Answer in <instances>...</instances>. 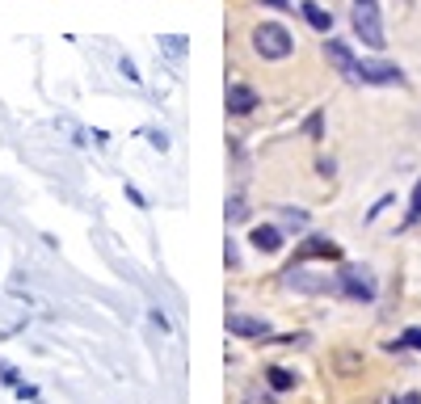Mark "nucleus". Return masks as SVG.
<instances>
[{
  "mask_svg": "<svg viewBox=\"0 0 421 404\" xmlns=\"http://www.w3.org/2000/svg\"><path fill=\"white\" fill-rule=\"evenodd\" d=\"M354 30L371 51H384V21H380L375 0H354Z\"/></svg>",
  "mask_w": 421,
  "mask_h": 404,
  "instance_id": "2",
  "label": "nucleus"
},
{
  "mask_svg": "<svg viewBox=\"0 0 421 404\" xmlns=\"http://www.w3.org/2000/svg\"><path fill=\"white\" fill-rule=\"evenodd\" d=\"M312 257H325V261H337L342 257V249L329 240V236H308L299 249H295V266H304V261H312Z\"/></svg>",
  "mask_w": 421,
  "mask_h": 404,
  "instance_id": "5",
  "label": "nucleus"
},
{
  "mask_svg": "<svg viewBox=\"0 0 421 404\" xmlns=\"http://www.w3.org/2000/svg\"><path fill=\"white\" fill-rule=\"evenodd\" d=\"M245 215H249V211H245V198H232V202H228V219H232V223H240Z\"/></svg>",
  "mask_w": 421,
  "mask_h": 404,
  "instance_id": "17",
  "label": "nucleus"
},
{
  "mask_svg": "<svg viewBox=\"0 0 421 404\" xmlns=\"http://www.w3.org/2000/svg\"><path fill=\"white\" fill-rule=\"evenodd\" d=\"M249 240H253V249H257V253H278V249H283V232H278V228H270V223H257Z\"/></svg>",
  "mask_w": 421,
  "mask_h": 404,
  "instance_id": "9",
  "label": "nucleus"
},
{
  "mask_svg": "<svg viewBox=\"0 0 421 404\" xmlns=\"http://www.w3.org/2000/svg\"><path fill=\"white\" fill-rule=\"evenodd\" d=\"M257 110V93L249 84H228V114H253Z\"/></svg>",
  "mask_w": 421,
  "mask_h": 404,
  "instance_id": "8",
  "label": "nucleus"
},
{
  "mask_svg": "<svg viewBox=\"0 0 421 404\" xmlns=\"http://www.w3.org/2000/svg\"><path fill=\"white\" fill-rule=\"evenodd\" d=\"M392 404H421V396H417V392H405V396H396Z\"/></svg>",
  "mask_w": 421,
  "mask_h": 404,
  "instance_id": "19",
  "label": "nucleus"
},
{
  "mask_svg": "<svg viewBox=\"0 0 421 404\" xmlns=\"http://www.w3.org/2000/svg\"><path fill=\"white\" fill-rule=\"evenodd\" d=\"M266 379H270V388H274V392H291V388H295V375H291L287 367H270V371H266Z\"/></svg>",
  "mask_w": 421,
  "mask_h": 404,
  "instance_id": "12",
  "label": "nucleus"
},
{
  "mask_svg": "<svg viewBox=\"0 0 421 404\" xmlns=\"http://www.w3.org/2000/svg\"><path fill=\"white\" fill-rule=\"evenodd\" d=\"M164 51H169V55H186V38H181V34H169V38H164Z\"/></svg>",
  "mask_w": 421,
  "mask_h": 404,
  "instance_id": "16",
  "label": "nucleus"
},
{
  "mask_svg": "<svg viewBox=\"0 0 421 404\" xmlns=\"http://www.w3.org/2000/svg\"><path fill=\"white\" fill-rule=\"evenodd\" d=\"M299 8H304V17H308V25H312V30H320V34H329V25H333V17H329V8H320L316 0H304Z\"/></svg>",
  "mask_w": 421,
  "mask_h": 404,
  "instance_id": "11",
  "label": "nucleus"
},
{
  "mask_svg": "<svg viewBox=\"0 0 421 404\" xmlns=\"http://www.w3.org/2000/svg\"><path fill=\"white\" fill-rule=\"evenodd\" d=\"M228 333H232V337L261 341V337H270V325H266V320H253V316H240V312H232V316H228Z\"/></svg>",
  "mask_w": 421,
  "mask_h": 404,
  "instance_id": "6",
  "label": "nucleus"
},
{
  "mask_svg": "<svg viewBox=\"0 0 421 404\" xmlns=\"http://www.w3.org/2000/svg\"><path fill=\"white\" fill-rule=\"evenodd\" d=\"M287 287H295V291H308V295H320V291H329L333 282H325V278H312V274H304L299 266H291V270H287Z\"/></svg>",
  "mask_w": 421,
  "mask_h": 404,
  "instance_id": "10",
  "label": "nucleus"
},
{
  "mask_svg": "<svg viewBox=\"0 0 421 404\" xmlns=\"http://www.w3.org/2000/svg\"><path fill=\"white\" fill-rule=\"evenodd\" d=\"M325 55H329V63L346 76V80H354V67H358V59H354V51L346 46V42H337V38H329L325 42Z\"/></svg>",
  "mask_w": 421,
  "mask_h": 404,
  "instance_id": "7",
  "label": "nucleus"
},
{
  "mask_svg": "<svg viewBox=\"0 0 421 404\" xmlns=\"http://www.w3.org/2000/svg\"><path fill=\"white\" fill-rule=\"evenodd\" d=\"M253 51H257L261 59H287V55L295 51V38H291L287 25H278V21H261V25L253 30Z\"/></svg>",
  "mask_w": 421,
  "mask_h": 404,
  "instance_id": "1",
  "label": "nucleus"
},
{
  "mask_svg": "<svg viewBox=\"0 0 421 404\" xmlns=\"http://www.w3.org/2000/svg\"><path fill=\"white\" fill-rule=\"evenodd\" d=\"M337 287L350 295V299H375V282H371V274L367 270H358V266H346L342 274H337Z\"/></svg>",
  "mask_w": 421,
  "mask_h": 404,
  "instance_id": "4",
  "label": "nucleus"
},
{
  "mask_svg": "<svg viewBox=\"0 0 421 404\" xmlns=\"http://www.w3.org/2000/svg\"><path fill=\"white\" fill-rule=\"evenodd\" d=\"M388 350H421V329H409L401 341H392Z\"/></svg>",
  "mask_w": 421,
  "mask_h": 404,
  "instance_id": "14",
  "label": "nucleus"
},
{
  "mask_svg": "<svg viewBox=\"0 0 421 404\" xmlns=\"http://www.w3.org/2000/svg\"><path fill=\"white\" fill-rule=\"evenodd\" d=\"M283 223H287V228H304V223H308V215H304V211H287V215H283Z\"/></svg>",
  "mask_w": 421,
  "mask_h": 404,
  "instance_id": "18",
  "label": "nucleus"
},
{
  "mask_svg": "<svg viewBox=\"0 0 421 404\" xmlns=\"http://www.w3.org/2000/svg\"><path fill=\"white\" fill-rule=\"evenodd\" d=\"M405 223H409V228L421 223V177H417V185H413V198H409V215H405Z\"/></svg>",
  "mask_w": 421,
  "mask_h": 404,
  "instance_id": "13",
  "label": "nucleus"
},
{
  "mask_svg": "<svg viewBox=\"0 0 421 404\" xmlns=\"http://www.w3.org/2000/svg\"><path fill=\"white\" fill-rule=\"evenodd\" d=\"M354 80H358V84H405V72H401L396 63H363V59H358Z\"/></svg>",
  "mask_w": 421,
  "mask_h": 404,
  "instance_id": "3",
  "label": "nucleus"
},
{
  "mask_svg": "<svg viewBox=\"0 0 421 404\" xmlns=\"http://www.w3.org/2000/svg\"><path fill=\"white\" fill-rule=\"evenodd\" d=\"M304 131H308L312 139H320V135H325V118H320V110H316V114H312V118L304 122Z\"/></svg>",
  "mask_w": 421,
  "mask_h": 404,
  "instance_id": "15",
  "label": "nucleus"
}]
</instances>
